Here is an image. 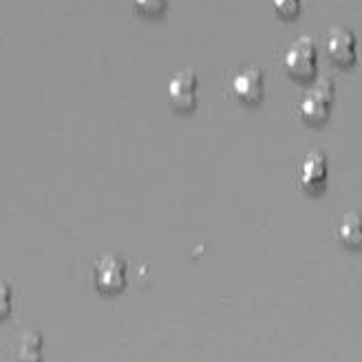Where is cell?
Returning <instances> with one entry per match:
<instances>
[{
	"instance_id": "cell-1",
	"label": "cell",
	"mask_w": 362,
	"mask_h": 362,
	"mask_svg": "<svg viewBox=\"0 0 362 362\" xmlns=\"http://www.w3.org/2000/svg\"><path fill=\"white\" fill-rule=\"evenodd\" d=\"M334 95L336 88L332 80H318L307 93L303 95L300 104H298V113L305 122H322L329 115L332 104H334Z\"/></svg>"
},
{
	"instance_id": "cell-2",
	"label": "cell",
	"mask_w": 362,
	"mask_h": 362,
	"mask_svg": "<svg viewBox=\"0 0 362 362\" xmlns=\"http://www.w3.org/2000/svg\"><path fill=\"white\" fill-rule=\"evenodd\" d=\"M285 69L287 74L296 78V80H310L316 74V66H318V51L314 40L310 38H298L292 47L285 51Z\"/></svg>"
},
{
	"instance_id": "cell-3",
	"label": "cell",
	"mask_w": 362,
	"mask_h": 362,
	"mask_svg": "<svg viewBox=\"0 0 362 362\" xmlns=\"http://www.w3.org/2000/svg\"><path fill=\"white\" fill-rule=\"evenodd\" d=\"M93 281H95V287L104 294L119 292V289H124V285H126V263L115 255L102 257L95 263Z\"/></svg>"
},
{
	"instance_id": "cell-4",
	"label": "cell",
	"mask_w": 362,
	"mask_h": 362,
	"mask_svg": "<svg viewBox=\"0 0 362 362\" xmlns=\"http://www.w3.org/2000/svg\"><path fill=\"white\" fill-rule=\"evenodd\" d=\"M197 90H199V78L192 69L179 71L168 82V100L177 111H192L197 106Z\"/></svg>"
},
{
	"instance_id": "cell-5",
	"label": "cell",
	"mask_w": 362,
	"mask_h": 362,
	"mask_svg": "<svg viewBox=\"0 0 362 362\" xmlns=\"http://www.w3.org/2000/svg\"><path fill=\"white\" fill-rule=\"evenodd\" d=\"M325 49H327V56L340 66H347V64L356 62L358 42H356V35L345 27H334L327 33V38H325Z\"/></svg>"
},
{
	"instance_id": "cell-6",
	"label": "cell",
	"mask_w": 362,
	"mask_h": 362,
	"mask_svg": "<svg viewBox=\"0 0 362 362\" xmlns=\"http://www.w3.org/2000/svg\"><path fill=\"white\" fill-rule=\"evenodd\" d=\"M329 175V164H327V157H325L320 151H312L310 155H305L303 164L298 168V181L300 186L307 192H316L325 186Z\"/></svg>"
},
{
	"instance_id": "cell-7",
	"label": "cell",
	"mask_w": 362,
	"mask_h": 362,
	"mask_svg": "<svg viewBox=\"0 0 362 362\" xmlns=\"http://www.w3.org/2000/svg\"><path fill=\"white\" fill-rule=\"evenodd\" d=\"M232 90H234V98L245 102V104L261 102L263 90H265L263 71L259 66H247V69H243L241 74L234 76Z\"/></svg>"
},
{
	"instance_id": "cell-8",
	"label": "cell",
	"mask_w": 362,
	"mask_h": 362,
	"mask_svg": "<svg viewBox=\"0 0 362 362\" xmlns=\"http://www.w3.org/2000/svg\"><path fill=\"white\" fill-rule=\"evenodd\" d=\"M338 241L345 247H362V214L347 212L338 223Z\"/></svg>"
},
{
	"instance_id": "cell-9",
	"label": "cell",
	"mask_w": 362,
	"mask_h": 362,
	"mask_svg": "<svg viewBox=\"0 0 362 362\" xmlns=\"http://www.w3.org/2000/svg\"><path fill=\"white\" fill-rule=\"evenodd\" d=\"M18 362H42V336L35 332H27L16 347Z\"/></svg>"
},
{
	"instance_id": "cell-10",
	"label": "cell",
	"mask_w": 362,
	"mask_h": 362,
	"mask_svg": "<svg viewBox=\"0 0 362 362\" xmlns=\"http://www.w3.org/2000/svg\"><path fill=\"white\" fill-rule=\"evenodd\" d=\"M133 5L144 16H159L166 9V0H133Z\"/></svg>"
},
{
	"instance_id": "cell-11",
	"label": "cell",
	"mask_w": 362,
	"mask_h": 362,
	"mask_svg": "<svg viewBox=\"0 0 362 362\" xmlns=\"http://www.w3.org/2000/svg\"><path fill=\"white\" fill-rule=\"evenodd\" d=\"M274 9L283 18H294L300 11V0H274Z\"/></svg>"
},
{
	"instance_id": "cell-12",
	"label": "cell",
	"mask_w": 362,
	"mask_h": 362,
	"mask_svg": "<svg viewBox=\"0 0 362 362\" xmlns=\"http://www.w3.org/2000/svg\"><path fill=\"white\" fill-rule=\"evenodd\" d=\"M9 310H11V287L5 281H0V318L7 316Z\"/></svg>"
}]
</instances>
